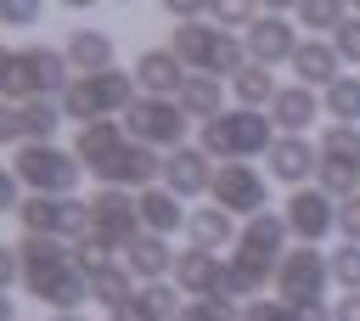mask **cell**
<instances>
[{"label": "cell", "mask_w": 360, "mask_h": 321, "mask_svg": "<svg viewBox=\"0 0 360 321\" xmlns=\"http://www.w3.org/2000/svg\"><path fill=\"white\" fill-rule=\"evenodd\" d=\"M73 158H79L101 186H124V191L158 186V175H163V152L141 146L118 118L79 124V135H73Z\"/></svg>", "instance_id": "cell-1"}, {"label": "cell", "mask_w": 360, "mask_h": 321, "mask_svg": "<svg viewBox=\"0 0 360 321\" xmlns=\"http://www.w3.org/2000/svg\"><path fill=\"white\" fill-rule=\"evenodd\" d=\"M287 248H292V237H287L281 208L248 214L236 225V242L225 253V282H219L214 298H259V293H270V276H276V265H281Z\"/></svg>", "instance_id": "cell-2"}, {"label": "cell", "mask_w": 360, "mask_h": 321, "mask_svg": "<svg viewBox=\"0 0 360 321\" xmlns=\"http://www.w3.org/2000/svg\"><path fill=\"white\" fill-rule=\"evenodd\" d=\"M17 282L28 287V298H39V304H51V310H79V304H90V276H84V265L73 259V248L56 242V237L22 231V242H17Z\"/></svg>", "instance_id": "cell-3"}, {"label": "cell", "mask_w": 360, "mask_h": 321, "mask_svg": "<svg viewBox=\"0 0 360 321\" xmlns=\"http://www.w3.org/2000/svg\"><path fill=\"white\" fill-rule=\"evenodd\" d=\"M270 141H276V124L264 107H225L197 124V146L214 163H253L270 152Z\"/></svg>", "instance_id": "cell-4"}, {"label": "cell", "mask_w": 360, "mask_h": 321, "mask_svg": "<svg viewBox=\"0 0 360 321\" xmlns=\"http://www.w3.org/2000/svg\"><path fill=\"white\" fill-rule=\"evenodd\" d=\"M73 79V68H68V56L56 51V45H39V39H28V45H11L6 51V68H0V101H34V96H62V84Z\"/></svg>", "instance_id": "cell-5"}, {"label": "cell", "mask_w": 360, "mask_h": 321, "mask_svg": "<svg viewBox=\"0 0 360 321\" xmlns=\"http://www.w3.org/2000/svg\"><path fill=\"white\" fill-rule=\"evenodd\" d=\"M135 73L129 68H101V73H73L56 96L62 118L73 124H96V118H124V107L135 101Z\"/></svg>", "instance_id": "cell-6"}, {"label": "cell", "mask_w": 360, "mask_h": 321, "mask_svg": "<svg viewBox=\"0 0 360 321\" xmlns=\"http://www.w3.org/2000/svg\"><path fill=\"white\" fill-rule=\"evenodd\" d=\"M169 51L186 62V73H214V79H231V73L248 62V51H242V34H231V28H214L208 17L174 23V34H169Z\"/></svg>", "instance_id": "cell-7"}, {"label": "cell", "mask_w": 360, "mask_h": 321, "mask_svg": "<svg viewBox=\"0 0 360 321\" xmlns=\"http://www.w3.org/2000/svg\"><path fill=\"white\" fill-rule=\"evenodd\" d=\"M11 175H17L28 191L73 197L79 180H84V163L73 158V146H56V141H22V146L11 152Z\"/></svg>", "instance_id": "cell-8"}, {"label": "cell", "mask_w": 360, "mask_h": 321, "mask_svg": "<svg viewBox=\"0 0 360 321\" xmlns=\"http://www.w3.org/2000/svg\"><path fill=\"white\" fill-rule=\"evenodd\" d=\"M326 287H332V265H326V248H315V242H292L270 276V293L287 298L292 310L326 304Z\"/></svg>", "instance_id": "cell-9"}, {"label": "cell", "mask_w": 360, "mask_h": 321, "mask_svg": "<svg viewBox=\"0 0 360 321\" xmlns=\"http://www.w3.org/2000/svg\"><path fill=\"white\" fill-rule=\"evenodd\" d=\"M118 124H124L141 146H152V152H174V146L191 135V118L180 113L174 96H135V101L124 107Z\"/></svg>", "instance_id": "cell-10"}, {"label": "cell", "mask_w": 360, "mask_h": 321, "mask_svg": "<svg viewBox=\"0 0 360 321\" xmlns=\"http://www.w3.org/2000/svg\"><path fill=\"white\" fill-rule=\"evenodd\" d=\"M17 220H22V231L56 237V242H79V237L90 231L84 197H56V191H28V197L17 203Z\"/></svg>", "instance_id": "cell-11"}, {"label": "cell", "mask_w": 360, "mask_h": 321, "mask_svg": "<svg viewBox=\"0 0 360 321\" xmlns=\"http://www.w3.org/2000/svg\"><path fill=\"white\" fill-rule=\"evenodd\" d=\"M208 203H219L225 214L248 220L259 208H270V175L259 163H214V180H208Z\"/></svg>", "instance_id": "cell-12"}, {"label": "cell", "mask_w": 360, "mask_h": 321, "mask_svg": "<svg viewBox=\"0 0 360 321\" xmlns=\"http://www.w3.org/2000/svg\"><path fill=\"white\" fill-rule=\"evenodd\" d=\"M84 208H90V237H101L107 248H124V242L141 237L135 191H124V186H96V191L84 197Z\"/></svg>", "instance_id": "cell-13"}, {"label": "cell", "mask_w": 360, "mask_h": 321, "mask_svg": "<svg viewBox=\"0 0 360 321\" xmlns=\"http://www.w3.org/2000/svg\"><path fill=\"white\" fill-rule=\"evenodd\" d=\"M281 220H287V237L292 242H326L338 231V197H326L315 180L309 186H292V197L281 203Z\"/></svg>", "instance_id": "cell-14"}, {"label": "cell", "mask_w": 360, "mask_h": 321, "mask_svg": "<svg viewBox=\"0 0 360 321\" xmlns=\"http://www.w3.org/2000/svg\"><path fill=\"white\" fill-rule=\"evenodd\" d=\"M298 23L287 17V11H259L248 28H242V51H248V62H259V68H281V62H292V51H298Z\"/></svg>", "instance_id": "cell-15"}, {"label": "cell", "mask_w": 360, "mask_h": 321, "mask_svg": "<svg viewBox=\"0 0 360 321\" xmlns=\"http://www.w3.org/2000/svg\"><path fill=\"white\" fill-rule=\"evenodd\" d=\"M180 203H197L208 197V180H214V158L197 146V141H180L174 152H163V175H158Z\"/></svg>", "instance_id": "cell-16"}, {"label": "cell", "mask_w": 360, "mask_h": 321, "mask_svg": "<svg viewBox=\"0 0 360 321\" xmlns=\"http://www.w3.org/2000/svg\"><path fill=\"white\" fill-rule=\"evenodd\" d=\"M315 158H321V152H315L309 135H276L270 152H264V163H270L264 175L292 191V186H309V180H315Z\"/></svg>", "instance_id": "cell-17"}, {"label": "cell", "mask_w": 360, "mask_h": 321, "mask_svg": "<svg viewBox=\"0 0 360 321\" xmlns=\"http://www.w3.org/2000/svg\"><path fill=\"white\" fill-rule=\"evenodd\" d=\"M169 282L180 287V298H214V293H219V282H225V253L186 248V253H174Z\"/></svg>", "instance_id": "cell-18"}, {"label": "cell", "mask_w": 360, "mask_h": 321, "mask_svg": "<svg viewBox=\"0 0 360 321\" xmlns=\"http://www.w3.org/2000/svg\"><path fill=\"white\" fill-rule=\"evenodd\" d=\"M264 113H270L276 135H309L315 118H321V90H309V84H281Z\"/></svg>", "instance_id": "cell-19"}, {"label": "cell", "mask_w": 360, "mask_h": 321, "mask_svg": "<svg viewBox=\"0 0 360 321\" xmlns=\"http://www.w3.org/2000/svg\"><path fill=\"white\" fill-rule=\"evenodd\" d=\"M287 68H292V84H309V90H326V84H332V79L343 73V56L332 51V39H326V34H304Z\"/></svg>", "instance_id": "cell-20"}, {"label": "cell", "mask_w": 360, "mask_h": 321, "mask_svg": "<svg viewBox=\"0 0 360 321\" xmlns=\"http://www.w3.org/2000/svg\"><path fill=\"white\" fill-rule=\"evenodd\" d=\"M129 73H135V90H141V96H174L180 79H186V62H180L169 45H146Z\"/></svg>", "instance_id": "cell-21"}, {"label": "cell", "mask_w": 360, "mask_h": 321, "mask_svg": "<svg viewBox=\"0 0 360 321\" xmlns=\"http://www.w3.org/2000/svg\"><path fill=\"white\" fill-rule=\"evenodd\" d=\"M135 214H141V231H152V237H174V231H186V203H180L163 180L135 191Z\"/></svg>", "instance_id": "cell-22"}, {"label": "cell", "mask_w": 360, "mask_h": 321, "mask_svg": "<svg viewBox=\"0 0 360 321\" xmlns=\"http://www.w3.org/2000/svg\"><path fill=\"white\" fill-rule=\"evenodd\" d=\"M236 214H225L219 203H202V208H186V248H208V253H225L236 242Z\"/></svg>", "instance_id": "cell-23"}, {"label": "cell", "mask_w": 360, "mask_h": 321, "mask_svg": "<svg viewBox=\"0 0 360 321\" xmlns=\"http://www.w3.org/2000/svg\"><path fill=\"white\" fill-rule=\"evenodd\" d=\"M62 56H68L73 73H101V68H118V39L107 28H73Z\"/></svg>", "instance_id": "cell-24"}, {"label": "cell", "mask_w": 360, "mask_h": 321, "mask_svg": "<svg viewBox=\"0 0 360 321\" xmlns=\"http://www.w3.org/2000/svg\"><path fill=\"white\" fill-rule=\"evenodd\" d=\"M118 253H124L118 265H124L135 282H163V276L174 270V248H169V237H152V231H141V237L124 242Z\"/></svg>", "instance_id": "cell-25"}, {"label": "cell", "mask_w": 360, "mask_h": 321, "mask_svg": "<svg viewBox=\"0 0 360 321\" xmlns=\"http://www.w3.org/2000/svg\"><path fill=\"white\" fill-rule=\"evenodd\" d=\"M174 101H180V113H186L191 124H202V118L225 113V79H214V73H186L180 90H174Z\"/></svg>", "instance_id": "cell-26"}, {"label": "cell", "mask_w": 360, "mask_h": 321, "mask_svg": "<svg viewBox=\"0 0 360 321\" xmlns=\"http://www.w3.org/2000/svg\"><path fill=\"white\" fill-rule=\"evenodd\" d=\"M321 118L326 124H360V73H338L321 90Z\"/></svg>", "instance_id": "cell-27"}, {"label": "cell", "mask_w": 360, "mask_h": 321, "mask_svg": "<svg viewBox=\"0 0 360 321\" xmlns=\"http://www.w3.org/2000/svg\"><path fill=\"white\" fill-rule=\"evenodd\" d=\"M225 84H231L236 107H270V96L281 90V84H276V73H270V68H259V62H242Z\"/></svg>", "instance_id": "cell-28"}, {"label": "cell", "mask_w": 360, "mask_h": 321, "mask_svg": "<svg viewBox=\"0 0 360 321\" xmlns=\"http://www.w3.org/2000/svg\"><path fill=\"white\" fill-rule=\"evenodd\" d=\"M90 298H96L101 310H118V304H129V298H135V276L112 259V265L90 270Z\"/></svg>", "instance_id": "cell-29"}, {"label": "cell", "mask_w": 360, "mask_h": 321, "mask_svg": "<svg viewBox=\"0 0 360 321\" xmlns=\"http://www.w3.org/2000/svg\"><path fill=\"white\" fill-rule=\"evenodd\" d=\"M287 17H292L304 34H332V28L349 17V0H298Z\"/></svg>", "instance_id": "cell-30"}, {"label": "cell", "mask_w": 360, "mask_h": 321, "mask_svg": "<svg viewBox=\"0 0 360 321\" xmlns=\"http://www.w3.org/2000/svg\"><path fill=\"white\" fill-rule=\"evenodd\" d=\"M56 130H62V107H56V96H34V101H22V141H56Z\"/></svg>", "instance_id": "cell-31"}, {"label": "cell", "mask_w": 360, "mask_h": 321, "mask_svg": "<svg viewBox=\"0 0 360 321\" xmlns=\"http://www.w3.org/2000/svg\"><path fill=\"white\" fill-rule=\"evenodd\" d=\"M135 304H141V315L146 321H174V310H180V287L163 276V282H135Z\"/></svg>", "instance_id": "cell-32"}, {"label": "cell", "mask_w": 360, "mask_h": 321, "mask_svg": "<svg viewBox=\"0 0 360 321\" xmlns=\"http://www.w3.org/2000/svg\"><path fill=\"white\" fill-rule=\"evenodd\" d=\"M315 152H321V158H338V163H354V169H360V124H321V135H315Z\"/></svg>", "instance_id": "cell-33"}, {"label": "cell", "mask_w": 360, "mask_h": 321, "mask_svg": "<svg viewBox=\"0 0 360 321\" xmlns=\"http://www.w3.org/2000/svg\"><path fill=\"white\" fill-rule=\"evenodd\" d=\"M315 186L343 203V197L360 191V169H354V163H338V158H315Z\"/></svg>", "instance_id": "cell-34"}, {"label": "cell", "mask_w": 360, "mask_h": 321, "mask_svg": "<svg viewBox=\"0 0 360 321\" xmlns=\"http://www.w3.org/2000/svg\"><path fill=\"white\" fill-rule=\"evenodd\" d=\"M259 11H264L259 0H208V23L214 28H231V34H242Z\"/></svg>", "instance_id": "cell-35"}, {"label": "cell", "mask_w": 360, "mask_h": 321, "mask_svg": "<svg viewBox=\"0 0 360 321\" xmlns=\"http://www.w3.org/2000/svg\"><path fill=\"white\" fill-rule=\"evenodd\" d=\"M174 321H242L236 298H180Z\"/></svg>", "instance_id": "cell-36"}, {"label": "cell", "mask_w": 360, "mask_h": 321, "mask_svg": "<svg viewBox=\"0 0 360 321\" xmlns=\"http://www.w3.org/2000/svg\"><path fill=\"white\" fill-rule=\"evenodd\" d=\"M326 265H332V282H338L343 293H360V242L332 248V253H326Z\"/></svg>", "instance_id": "cell-37"}, {"label": "cell", "mask_w": 360, "mask_h": 321, "mask_svg": "<svg viewBox=\"0 0 360 321\" xmlns=\"http://www.w3.org/2000/svg\"><path fill=\"white\" fill-rule=\"evenodd\" d=\"M326 39H332V51L343 56V68H360V11H349Z\"/></svg>", "instance_id": "cell-38"}, {"label": "cell", "mask_w": 360, "mask_h": 321, "mask_svg": "<svg viewBox=\"0 0 360 321\" xmlns=\"http://www.w3.org/2000/svg\"><path fill=\"white\" fill-rule=\"evenodd\" d=\"M242 321H304V315H298L287 298H264V293H259V298L242 304Z\"/></svg>", "instance_id": "cell-39"}, {"label": "cell", "mask_w": 360, "mask_h": 321, "mask_svg": "<svg viewBox=\"0 0 360 321\" xmlns=\"http://www.w3.org/2000/svg\"><path fill=\"white\" fill-rule=\"evenodd\" d=\"M45 17V0H0V28H34Z\"/></svg>", "instance_id": "cell-40"}, {"label": "cell", "mask_w": 360, "mask_h": 321, "mask_svg": "<svg viewBox=\"0 0 360 321\" xmlns=\"http://www.w3.org/2000/svg\"><path fill=\"white\" fill-rule=\"evenodd\" d=\"M112 253H118V248H107V242H101V237H90V231L73 242V259L84 265V276H90V270H101V265H112Z\"/></svg>", "instance_id": "cell-41"}, {"label": "cell", "mask_w": 360, "mask_h": 321, "mask_svg": "<svg viewBox=\"0 0 360 321\" xmlns=\"http://www.w3.org/2000/svg\"><path fill=\"white\" fill-rule=\"evenodd\" d=\"M0 146H22V107L0 101Z\"/></svg>", "instance_id": "cell-42"}, {"label": "cell", "mask_w": 360, "mask_h": 321, "mask_svg": "<svg viewBox=\"0 0 360 321\" xmlns=\"http://www.w3.org/2000/svg\"><path fill=\"white\" fill-rule=\"evenodd\" d=\"M338 231H343V242H360V191L338 203Z\"/></svg>", "instance_id": "cell-43"}, {"label": "cell", "mask_w": 360, "mask_h": 321, "mask_svg": "<svg viewBox=\"0 0 360 321\" xmlns=\"http://www.w3.org/2000/svg\"><path fill=\"white\" fill-rule=\"evenodd\" d=\"M22 203V180L11 175V163H0V214H17Z\"/></svg>", "instance_id": "cell-44"}, {"label": "cell", "mask_w": 360, "mask_h": 321, "mask_svg": "<svg viewBox=\"0 0 360 321\" xmlns=\"http://www.w3.org/2000/svg\"><path fill=\"white\" fill-rule=\"evenodd\" d=\"M174 23H191V17H208V0H158Z\"/></svg>", "instance_id": "cell-45"}, {"label": "cell", "mask_w": 360, "mask_h": 321, "mask_svg": "<svg viewBox=\"0 0 360 321\" xmlns=\"http://www.w3.org/2000/svg\"><path fill=\"white\" fill-rule=\"evenodd\" d=\"M332 321H360V293H343V298H332Z\"/></svg>", "instance_id": "cell-46"}, {"label": "cell", "mask_w": 360, "mask_h": 321, "mask_svg": "<svg viewBox=\"0 0 360 321\" xmlns=\"http://www.w3.org/2000/svg\"><path fill=\"white\" fill-rule=\"evenodd\" d=\"M11 282H17V248H6V242H0V293H6Z\"/></svg>", "instance_id": "cell-47"}, {"label": "cell", "mask_w": 360, "mask_h": 321, "mask_svg": "<svg viewBox=\"0 0 360 321\" xmlns=\"http://www.w3.org/2000/svg\"><path fill=\"white\" fill-rule=\"evenodd\" d=\"M107 315H112V321H146V315H141V304H135V298H129V304H118V310H107Z\"/></svg>", "instance_id": "cell-48"}, {"label": "cell", "mask_w": 360, "mask_h": 321, "mask_svg": "<svg viewBox=\"0 0 360 321\" xmlns=\"http://www.w3.org/2000/svg\"><path fill=\"white\" fill-rule=\"evenodd\" d=\"M62 11H90V6H101V0H56Z\"/></svg>", "instance_id": "cell-49"}, {"label": "cell", "mask_w": 360, "mask_h": 321, "mask_svg": "<svg viewBox=\"0 0 360 321\" xmlns=\"http://www.w3.org/2000/svg\"><path fill=\"white\" fill-rule=\"evenodd\" d=\"M259 6H264V11H292L298 0H259Z\"/></svg>", "instance_id": "cell-50"}, {"label": "cell", "mask_w": 360, "mask_h": 321, "mask_svg": "<svg viewBox=\"0 0 360 321\" xmlns=\"http://www.w3.org/2000/svg\"><path fill=\"white\" fill-rule=\"evenodd\" d=\"M51 321H84V315H79V310H56Z\"/></svg>", "instance_id": "cell-51"}, {"label": "cell", "mask_w": 360, "mask_h": 321, "mask_svg": "<svg viewBox=\"0 0 360 321\" xmlns=\"http://www.w3.org/2000/svg\"><path fill=\"white\" fill-rule=\"evenodd\" d=\"M0 321H11V298L6 293H0Z\"/></svg>", "instance_id": "cell-52"}, {"label": "cell", "mask_w": 360, "mask_h": 321, "mask_svg": "<svg viewBox=\"0 0 360 321\" xmlns=\"http://www.w3.org/2000/svg\"><path fill=\"white\" fill-rule=\"evenodd\" d=\"M6 51H11V45H0V68H6Z\"/></svg>", "instance_id": "cell-53"}, {"label": "cell", "mask_w": 360, "mask_h": 321, "mask_svg": "<svg viewBox=\"0 0 360 321\" xmlns=\"http://www.w3.org/2000/svg\"><path fill=\"white\" fill-rule=\"evenodd\" d=\"M349 6H354V11H360V0H349Z\"/></svg>", "instance_id": "cell-54"}, {"label": "cell", "mask_w": 360, "mask_h": 321, "mask_svg": "<svg viewBox=\"0 0 360 321\" xmlns=\"http://www.w3.org/2000/svg\"><path fill=\"white\" fill-rule=\"evenodd\" d=\"M124 6H135V0H124Z\"/></svg>", "instance_id": "cell-55"}]
</instances>
